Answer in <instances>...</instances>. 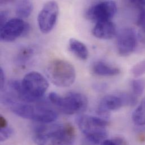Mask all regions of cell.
Segmentation results:
<instances>
[{
	"instance_id": "obj_12",
	"label": "cell",
	"mask_w": 145,
	"mask_h": 145,
	"mask_svg": "<svg viewBox=\"0 0 145 145\" xmlns=\"http://www.w3.org/2000/svg\"><path fill=\"white\" fill-rule=\"evenodd\" d=\"M93 36L102 40H109L116 34V27L111 21H105L97 23L92 30Z\"/></svg>"
},
{
	"instance_id": "obj_9",
	"label": "cell",
	"mask_w": 145,
	"mask_h": 145,
	"mask_svg": "<svg viewBox=\"0 0 145 145\" xmlns=\"http://www.w3.org/2000/svg\"><path fill=\"white\" fill-rule=\"evenodd\" d=\"M59 6L56 1L46 2L39 14L37 22L40 31L45 34L54 28L59 15Z\"/></svg>"
},
{
	"instance_id": "obj_16",
	"label": "cell",
	"mask_w": 145,
	"mask_h": 145,
	"mask_svg": "<svg viewBox=\"0 0 145 145\" xmlns=\"http://www.w3.org/2000/svg\"><path fill=\"white\" fill-rule=\"evenodd\" d=\"M132 118L136 125H145V97L133 112Z\"/></svg>"
},
{
	"instance_id": "obj_10",
	"label": "cell",
	"mask_w": 145,
	"mask_h": 145,
	"mask_svg": "<svg viewBox=\"0 0 145 145\" xmlns=\"http://www.w3.org/2000/svg\"><path fill=\"white\" fill-rule=\"evenodd\" d=\"M138 36L136 31L132 28L122 29L118 33L116 46L119 54L127 57L132 54L137 45Z\"/></svg>"
},
{
	"instance_id": "obj_7",
	"label": "cell",
	"mask_w": 145,
	"mask_h": 145,
	"mask_svg": "<svg viewBox=\"0 0 145 145\" xmlns=\"http://www.w3.org/2000/svg\"><path fill=\"white\" fill-rule=\"evenodd\" d=\"M29 24L19 18H12L1 27L0 39L4 42H12L29 31Z\"/></svg>"
},
{
	"instance_id": "obj_20",
	"label": "cell",
	"mask_w": 145,
	"mask_h": 145,
	"mask_svg": "<svg viewBox=\"0 0 145 145\" xmlns=\"http://www.w3.org/2000/svg\"><path fill=\"white\" fill-rule=\"evenodd\" d=\"M132 73L135 77H139L145 73V60L136 64L132 69Z\"/></svg>"
},
{
	"instance_id": "obj_19",
	"label": "cell",
	"mask_w": 145,
	"mask_h": 145,
	"mask_svg": "<svg viewBox=\"0 0 145 145\" xmlns=\"http://www.w3.org/2000/svg\"><path fill=\"white\" fill-rule=\"evenodd\" d=\"M131 86L135 95L140 96L142 95L145 90V78H138L132 80Z\"/></svg>"
},
{
	"instance_id": "obj_17",
	"label": "cell",
	"mask_w": 145,
	"mask_h": 145,
	"mask_svg": "<svg viewBox=\"0 0 145 145\" xmlns=\"http://www.w3.org/2000/svg\"><path fill=\"white\" fill-rule=\"evenodd\" d=\"M139 14L137 21L140 31L137 34L138 39L142 44H145V7H140Z\"/></svg>"
},
{
	"instance_id": "obj_3",
	"label": "cell",
	"mask_w": 145,
	"mask_h": 145,
	"mask_svg": "<svg viewBox=\"0 0 145 145\" xmlns=\"http://www.w3.org/2000/svg\"><path fill=\"white\" fill-rule=\"evenodd\" d=\"M77 125L85 136L83 145H101L106 139L108 122L101 118L82 115L76 119Z\"/></svg>"
},
{
	"instance_id": "obj_15",
	"label": "cell",
	"mask_w": 145,
	"mask_h": 145,
	"mask_svg": "<svg viewBox=\"0 0 145 145\" xmlns=\"http://www.w3.org/2000/svg\"><path fill=\"white\" fill-rule=\"evenodd\" d=\"M33 9V3L30 1H21L16 6L15 12L19 18H27L30 16Z\"/></svg>"
},
{
	"instance_id": "obj_22",
	"label": "cell",
	"mask_w": 145,
	"mask_h": 145,
	"mask_svg": "<svg viewBox=\"0 0 145 145\" xmlns=\"http://www.w3.org/2000/svg\"><path fill=\"white\" fill-rule=\"evenodd\" d=\"M8 17V12L6 11H2L0 13V23L1 27L3 26L7 22V18Z\"/></svg>"
},
{
	"instance_id": "obj_2",
	"label": "cell",
	"mask_w": 145,
	"mask_h": 145,
	"mask_svg": "<svg viewBox=\"0 0 145 145\" xmlns=\"http://www.w3.org/2000/svg\"><path fill=\"white\" fill-rule=\"evenodd\" d=\"M49 88V82L40 73L32 71L26 74L16 90L22 102L32 103L40 100Z\"/></svg>"
},
{
	"instance_id": "obj_14",
	"label": "cell",
	"mask_w": 145,
	"mask_h": 145,
	"mask_svg": "<svg viewBox=\"0 0 145 145\" xmlns=\"http://www.w3.org/2000/svg\"><path fill=\"white\" fill-rule=\"evenodd\" d=\"M69 48L73 53L80 59L86 60L88 59V49L83 42L72 38L69 40Z\"/></svg>"
},
{
	"instance_id": "obj_26",
	"label": "cell",
	"mask_w": 145,
	"mask_h": 145,
	"mask_svg": "<svg viewBox=\"0 0 145 145\" xmlns=\"http://www.w3.org/2000/svg\"><path fill=\"white\" fill-rule=\"evenodd\" d=\"M8 126V123H7L6 119L2 116H1V117H0V128H1V129L6 128Z\"/></svg>"
},
{
	"instance_id": "obj_1",
	"label": "cell",
	"mask_w": 145,
	"mask_h": 145,
	"mask_svg": "<svg viewBox=\"0 0 145 145\" xmlns=\"http://www.w3.org/2000/svg\"><path fill=\"white\" fill-rule=\"evenodd\" d=\"M75 136L71 124H45L36 128L33 140L37 145H71Z\"/></svg>"
},
{
	"instance_id": "obj_18",
	"label": "cell",
	"mask_w": 145,
	"mask_h": 145,
	"mask_svg": "<svg viewBox=\"0 0 145 145\" xmlns=\"http://www.w3.org/2000/svg\"><path fill=\"white\" fill-rule=\"evenodd\" d=\"M34 50L30 47H24L20 50L17 56L18 63L23 66L25 65L32 58Z\"/></svg>"
},
{
	"instance_id": "obj_11",
	"label": "cell",
	"mask_w": 145,
	"mask_h": 145,
	"mask_svg": "<svg viewBox=\"0 0 145 145\" xmlns=\"http://www.w3.org/2000/svg\"><path fill=\"white\" fill-rule=\"evenodd\" d=\"M124 105L123 100L120 95H107L101 99L98 112L100 115L106 116L111 111L120 109Z\"/></svg>"
},
{
	"instance_id": "obj_27",
	"label": "cell",
	"mask_w": 145,
	"mask_h": 145,
	"mask_svg": "<svg viewBox=\"0 0 145 145\" xmlns=\"http://www.w3.org/2000/svg\"><path fill=\"white\" fill-rule=\"evenodd\" d=\"M101 145H116L113 139L112 140H105Z\"/></svg>"
},
{
	"instance_id": "obj_4",
	"label": "cell",
	"mask_w": 145,
	"mask_h": 145,
	"mask_svg": "<svg viewBox=\"0 0 145 145\" xmlns=\"http://www.w3.org/2000/svg\"><path fill=\"white\" fill-rule=\"evenodd\" d=\"M11 111L17 116L42 124H50L58 118L57 112L44 105H31L24 102H15L10 106Z\"/></svg>"
},
{
	"instance_id": "obj_6",
	"label": "cell",
	"mask_w": 145,
	"mask_h": 145,
	"mask_svg": "<svg viewBox=\"0 0 145 145\" xmlns=\"http://www.w3.org/2000/svg\"><path fill=\"white\" fill-rule=\"evenodd\" d=\"M46 74L50 81L58 87L70 86L76 80V71L69 62L57 59L52 61L46 68Z\"/></svg>"
},
{
	"instance_id": "obj_23",
	"label": "cell",
	"mask_w": 145,
	"mask_h": 145,
	"mask_svg": "<svg viewBox=\"0 0 145 145\" xmlns=\"http://www.w3.org/2000/svg\"><path fill=\"white\" fill-rule=\"evenodd\" d=\"M116 145H127V142L126 140L121 137L118 136L113 138Z\"/></svg>"
},
{
	"instance_id": "obj_25",
	"label": "cell",
	"mask_w": 145,
	"mask_h": 145,
	"mask_svg": "<svg viewBox=\"0 0 145 145\" xmlns=\"http://www.w3.org/2000/svg\"><path fill=\"white\" fill-rule=\"evenodd\" d=\"M131 3L135 5L138 7H145V0H139V1L133 0V1H131Z\"/></svg>"
},
{
	"instance_id": "obj_13",
	"label": "cell",
	"mask_w": 145,
	"mask_h": 145,
	"mask_svg": "<svg viewBox=\"0 0 145 145\" xmlns=\"http://www.w3.org/2000/svg\"><path fill=\"white\" fill-rule=\"evenodd\" d=\"M92 69L93 72L101 76H114L120 72L119 69L110 66L102 61L95 62Z\"/></svg>"
},
{
	"instance_id": "obj_5",
	"label": "cell",
	"mask_w": 145,
	"mask_h": 145,
	"mask_svg": "<svg viewBox=\"0 0 145 145\" xmlns=\"http://www.w3.org/2000/svg\"><path fill=\"white\" fill-rule=\"evenodd\" d=\"M49 99L63 113L72 115L84 112L88 106V99L80 93L71 91L62 97L55 92L49 95Z\"/></svg>"
},
{
	"instance_id": "obj_8",
	"label": "cell",
	"mask_w": 145,
	"mask_h": 145,
	"mask_svg": "<svg viewBox=\"0 0 145 145\" xmlns=\"http://www.w3.org/2000/svg\"><path fill=\"white\" fill-rule=\"evenodd\" d=\"M117 11L116 3L112 1L98 2L91 6L86 12L88 19L95 22L111 21Z\"/></svg>"
},
{
	"instance_id": "obj_24",
	"label": "cell",
	"mask_w": 145,
	"mask_h": 145,
	"mask_svg": "<svg viewBox=\"0 0 145 145\" xmlns=\"http://www.w3.org/2000/svg\"><path fill=\"white\" fill-rule=\"evenodd\" d=\"M5 84V75L2 68H0V85L1 90H2L4 88Z\"/></svg>"
},
{
	"instance_id": "obj_21",
	"label": "cell",
	"mask_w": 145,
	"mask_h": 145,
	"mask_svg": "<svg viewBox=\"0 0 145 145\" xmlns=\"http://www.w3.org/2000/svg\"><path fill=\"white\" fill-rule=\"evenodd\" d=\"M14 133V130L9 126L1 128L0 131V141L1 142H4L8 140Z\"/></svg>"
}]
</instances>
